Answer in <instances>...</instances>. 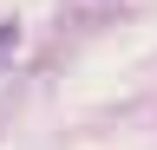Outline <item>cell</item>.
Masks as SVG:
<instances>
[{
	"mask_svg": "<svg viewBox=\"0 0 157 150\" xmlns=\"http://www.w3.org/2000/svg\"><path fill=\"white\" fill-rule=\"evenodd\" d=\"M13 46H20V26H13V20H0V65L13 59Z\"/></svg>",
	"mask_w": 157,
	"mask_h": 150,
	"instance_id": "cell-1",
	"label": "cell"
}]
</instances>
